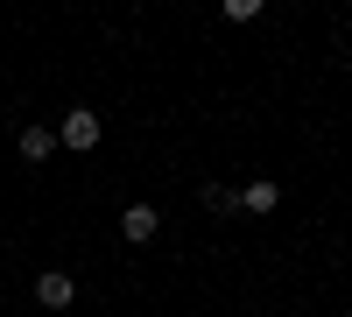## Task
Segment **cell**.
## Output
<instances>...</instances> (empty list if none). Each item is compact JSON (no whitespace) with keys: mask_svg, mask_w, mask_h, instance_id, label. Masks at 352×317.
I'll return each mask as SVG.
<instances>
[{"mask_svg":"<svg viewBox=\"0 0 352 317\" xmlns=\"http://www.w3.org/2000/svg\"><path fill=\"white\" fill-rule=\"evenodd\" d=\"M155 233H162V212H155V205H127V212H120V240H134V247H148Z\"/></svg>","mask_w":352,"mask_h":317,"instance_id":"2","label":"cell"},{"mask_svg":"<svg viewBox=\"0 0 352 317\" xmlns=\"http://www.w3.org/2000/svg\"><path fill=\"white\" fill-rule=\"evenodd\" d=\"M71 296H78V282H71L64 268H43V275H36V303H43V310H71Z\"/></svg>","mask_w":352,"mask_h":317,"instance_id":"3","label":"cell"},{"mask_svg":"<svg viewBox=\"0 0 352 317\" xmlns=\"http://www.w3.org/2000/svg\"><path fill=\"white\" fill-rule=\"evenodd\" d=\"M275 205H282V190H275L268 177H261V184H247V190H240V212H254V219H268Z\"/></svg>","mask_w":352,"mask_h":317,"instance_id":"5","label":"cell"},{"mask_svg":"<svg viewBox=\"0 0 352 317\" xmlns=\"http://www.w3.org/2000/svg\"><path fill=\"white\" fill-rule=\"evenodd\" d=\"M204 212H240V190H226V184H204Z\"/></svg>","mask_w":352,"mask_h":317,"instance_id":"6","label":"cell"},{"mask_svg":"<svg viewBox=\"0 0 352 317\" xmlns=\"http://www.w3.org/2000/svg\"><path fill=\"white\" fill-rule=\"evenodd\" d=\"M14 149H21V162H50L56 155V127H21Z\"/></svg>","mask_w":352,"mask_h":317,"instance_id":"4","label":"cell"},{"mask_svg":"<svg viewBox=\"0 0 352 317\" xmlns=\"http://www.w3.org/2000/svg\"><path fill=\"white\" fill-rule=\"evenodd\" d=\"M99 134H106V127H99V113H92V106H71L64 120H56V149L85 155V149H99Z\"/></svg>","mask_w":352,"mask_h":317,"instance_id":"1","label":"cell"}]
</instances>
